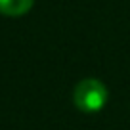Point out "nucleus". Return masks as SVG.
Returning <instances> with one entry per match:
<instances>
[{
	"label": "nucleus",
	"mask_w": 130,
	"mask_h": 130,
	"mask_svg": "<svg viewBox=\"0 0 130 130\" xmlns=\"http://www.w3.org/2000/svg\"><path fill=\"white\" fill-rule=\"evenodd\" d=\"M73 102L82 113H98L107 103V88L98 78H82L75 86Z\"/></svg>",
	"instance_id": "f257e3e1"
},
{
	"label": "nucleus",
	"mask_w": 130,
	"mask_h": 130,
	"mask_svg": "<svg viewBox=\"0 0 130 130\" xmlns=\"http://www.w3.org/2000/svg\"><path fill=\"white\" fill-rule=\"evenodd\" d=\"M35 0H0V13L6 17H21L32 8Z\"/></svg>",
	"instance_id": "f03ea898"
}]
</instances>
